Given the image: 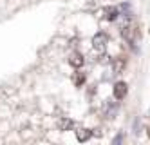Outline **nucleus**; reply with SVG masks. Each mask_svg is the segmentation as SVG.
<instances>
[{"label":"nucleus","instance_id":"obj_3","mask_svg":"<svg viewBox=\"0 0 150 145\" xmlns=\"http://www.w3.org/2000/svg\"><path fill=\"white\" fill-rule=\"evenodd\" d=\"M83 62H85V60H83V56H81L80 53H72L71 58H69V64L72 65V67H81Z\"/></svg>","mask_w":150,"mask_h":145},{"label":"nucleus","instance_id":"obj_6","mask_svg":"<svg viewBox=\"0 0 150 145\" xmlns=\"http://www.w3.org/2000/svg\"><path fill=\"white\" fill-rule=\"evenodd\" d=\"M91 136H92V132H91L89 129H78V131H76V138H78V141H87Z\"/></svg>","mask_w":150,"mask_h":145},{"label":"nucleus","instance_id":"obj_8","mask_svg":"<svg viewBox=\"0 0 150 145\" xmlns=\"http://www.w3.org/2000/svg\"><path fill=\"white\" fill-rule=\"evenodd\" d=\"M125 65H127L125 58H116V60L112 62V69H114V73H121V71L125 69Z\"/></svg>","mask_w":150,"mask_h":145},{"label":"nucleus","instance_id":"obj_2","mask_svg":"<svg viewBox=\"0 0 150 145\" xmlns=\"http://www.w3.org/2000/svg\"><path fill=\"white\" fill-rule=\"evenodd\" d=\"M112 93H114V98L116 100H123L127 96V93H128V87H127L125 82H117L114 85V89H112Z\"/></svg>","mask_w":150,"mask_h":145},{"label":"nucleus","instance_id":"obj_7","mask_svg":"<svg viewBox=\"0 0 150 145\" xmlns=\"http://www.w3.org/2000/svg\"><path fill=\"white\" fill-rule=\"evenodd\" d=\"M103 16H105V20H116L117 18V9L116 7H105Z\"/></svg>","mask_w":150,"mask_h":145},{"label":"nucleus","instance_id":"obj_9","mask_svg":"<svg viewBox=\"0 0 150 145\" xmlns=\"http://www.w3.org/2000/svg\"><path fill=\"white\" fill-rule=\"evenodd\" d=\"M83 82H85V74L83 73H76V74H74V84H76L78 87L83 85Z\"/></svg>","mask_w":150,"mask_h":145},{"label":"nucleus","instance_id":"obj_5","mask_svg":"<svg viewBox=\"0 0 150 145\" xmlns=\"http://www.w3.org/2000/svg\"><path fill=\"white\" fill-rule=\"evenodd\" d=\"M72 125H74V121L71 118H62L58 121V129L60 131H69V129H72Z\"/></svg>","mask_w":150,"mask_h":145},{"label":"nucleus","instance_id":"obj_4","mask_svg":"<svg viewBox=\"0 0 150 145\" xmlns=\"http://www.w3.org/2000/svg\"><path fill=\"white\" fill-rule=\"evenodd\" d=\"M121 35L128 40V42H134V36H136V29L134 27H130V26H127V27H123L121 29Z\"/></svg>","mask_w":150,"mask_h":145},{"label":"nucleus","instance_id":"obj_1","mask_svg":"<svg viewBox=\"0 0 150 145\" xmlns=\"http://www.w3.org/2000/svg\"><path fill=\"white\" fill-rule=\"evenodd\" d=\"M107 42H109V38H107L105 33H96L94 38H92V47H94V51L100 53V54H103L105 49H107Z\"/></svg>","mask_w":150,"mask_h":145}]
</instances>
